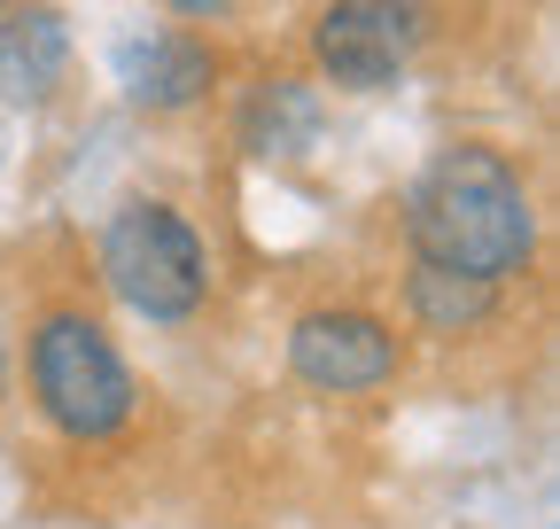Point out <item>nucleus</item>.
<instances>
[{"mask_svg": "<svg viewBox=\"0 0 560 529\" xmlns=\"http://www.w3.org/2000/svg\"><path fill=\"white\" fill-rule=\"evenodd\" d=\"M117 79L140 109H187L210 79H219V62H210L202 39H179V32H156V39H125L117 47Z\"/></svg>", "mask_w": 560, "mask_h": 529, "instance_id": "nucleus-7", "label": "nucleus"}, {"mask_svg": "<svg viewBox=\"0 0 560 529\" xmlns=\"http://www.w3.org/2000/svg\"><path fill=\"white\" fill-rule=\"evenodd\" d=\"M405 296H412V319L429 327V336H467V327L490 319V304H499V281L452 273V264H420Z\"/></svg>", "mask_w": 560, "mask_h": 529, "instance_id": "nucleus-8", "label": "nucleus"}, {"mask_svg": "<svg viewBox=\"0 0 560 529\" xmlns=\"http://www.w3.org/2000/svg\"><path fill=\"white\" fill-rule=\"evenodd\" d=\"M32 397L62 436H117L132 421V374L94 319L55 311L32 336Z\"/></svg>", "mask_w": 560, "mask_h": 529, "instance_id": "nucleus-2", "label": "nucleus"}, {"mask_svg": "<svg viewBox=\"0 0 560 529\" xmlns=\"http://www.w3.org/2000/svg\"><path fill=\"white\" fill-rule=\"evenodd\" d=\"M289 358L312 389H374L397 374V336L374 319V311H304L296 336H289Z\"/></svg>", "mask_w": 560, "mask_h": 529, "instance_id": "nucleus-5", "label": "nucleus"}, {"mask_svg": "<svg viewBox=\"0 0 560 529\" xmlns=\"http://www.w3.org/2000/svg\"><path fill=\"white\" fill-rule=\"evenodd\" d=\"M70 71V32L55 9H0V109H47Z\"/></svg>", "mask_w": 560, "mask_h": 529, "instance_id": "nucleus-6", "label": "nucleus"}, {"mask_svg": "<svg viewBox=\"0 0 560 529\" xmlns=\"http://www.w3.org/2000/svg\"><path fill=\"white\" fill-rule=\"evenodd\" d=\"M420 264H452L475 281H506L537 249L529 195L499 149H444L412 187V219H405Z\"/></svg>", "mask_w": 560, "mask_h": 529, "instance_id": "nucleus-1", "label": "nucleus"}, {"mask_svg": "<svg viewBox=\"0 0 560 529\" xmlns=\"http://www.w3.org/2000/svg\"><path fill=\"white\" fill-rule=\"evenodd\" d=\"M0 389H9V351H0Z\"/></svg>", "mask_w": 560, "mask_h": 529, "instance_id": "nucleus-11", "label": "nucleus"}, {"mask_svg": "<svg viewBox=\"0 0 560 529\" xmlns=\"http://www.w3.org/2000/svg\"><path fill=\"white\" fill-rule=\"evenodd\" d=\"M429 32H436L429 0H335L312 32V55L335 86L374 94V86H397V71L429 47Z\"/></svg>", "mask_w": 560, "mask_h": 529, "instance_id": "nucleus-4", "label": "nucleus"}, {"mask_svg": "<svg viewBox=\"0 0 560 529\" xmlns=\"http://www.w3.org/2000/svg\"><path fill=\"white\" fill-rule=\"evenodd\" d=\"M102 273L140 319H187L210 289L202 242L172 203H125L102 234Z\"/></svg>", "mask_w": 560, "mask_h": 529, "instance_id": "nucleus-3", "label": "nucleus"}, {"mask_svg": "<svg viewBox=\"0 0 560 529\" xmlns=\"http://www.w3.org/2000/svg\"><path fill=\"white\" fill-rule=\"evenodd\" d=\"M242 132H249V149H257V156H304V149H312V132H319V102H312L296 79H272V86L249 102Z\"/></svg>", "mask_w": 560, "mask_h": 529, "instance_id": "nucleus-9", "label": "nucleus"}, {"mask_svg": "<svg viewBox=\"0 0 560 529\" xmlns=\"http://www.w3.org/2000/svg\"><path fill=\"white\" fill-rule=\"evenodd\" d=\"M0 9H16V0H0Z\"/></svg>", "mask_w": 560, "mask_h": 529, "instance_id": "nucleus-12", "label": "nucleus"}, {"mask_svg": "<svg viewBox=\"0 0 560 529\" xmlns=\"http://www.w3.org/2000/svg\"><path fill=\"white\" fill-rule=\"evenodd\" d=\"M164 9H179V16H195V24H219V16L242 9V0H164Z\"/></svg>", "mask_w": 560, "mask_h": 529, "instance_id": "nucleus-10", "label": "nucleus"}]
</instances>
